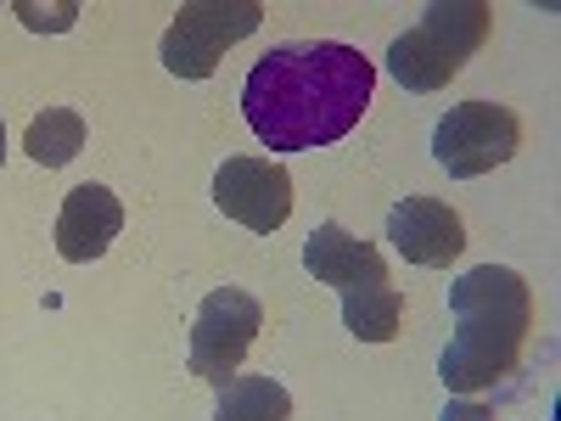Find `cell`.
Here are the masks:
<instances>
[{"label":"cell","mask_w":561,"mask_h":421,"mask_svg":"<svg viewBox=\"0 0 561 421\" xmlns=\"http://www.w3.org/2000/svg\"><path fill=\"white\" fill-rule=\"evenodd\" d=\"M214 203L237 225L270 237L293 219V174L270 158H225L214 174Z\"/></svg>","instance_id":"52a82bcc"},{"label":"cell","mask_w":561,"mask_h":421,"mask_svg":"<svg viewBox=\"0 0 561 421\" xmlns=\"http://www.w3.org/2000/svg\"><path fill=\"white\" fill-rule=\"evenodd\" d=\"M259 332H264V304L242 287H214L192 320V377L225 388Z\"/></svg>","instance_id":"8992f818"},{"label":"cell","mask_w":561,"mask_h":421,"mask_svg":"<svg viewBox=\"0 0 561 421\" xmlns=\"http://www.w3.org/2000/svg\"><path fill=\"white\" fill-rule=\"evenodd\" d=\"M388 242L399 259L410 264H427V270H444L449 259H460L466 248V225L449 203L438 197H404L388 208Z\"/></svg>","instance_id":"ba28073f"},{"label":"cell","mask_w":561,"mask_h":421,"mask_svg":"<svg viewBox=\"0 0 561 421\" xmlns=\"http://www.w3.org/2000/svg\"><path fill=\"white\" fill-rule=\"evenodd\" d=\"M489 23H494V12L483 0H438V7H427L415 18V29H404L388 45V73L404 90H415V96L444 90L489 39Z\"/></svg>","instance_id":"3957f363"},{"label":"cell","mask_w":561,"mask_h":421,"mask_svg":"<svg viewBox=\"0 0 561 421\" xmlns=\"http://www.w3.org/2000/svg\"><path fill=\"white\" fill-rule=\"evenodd\" d=\"M304 270L314 281H325V287H370V281H388V264L382 253L359 242L354 230L343 225H314L309 230V242H304Z\"/></svg>","instance_id":"30bf717a"},{"label":"cell","mask_w":561,"mask_h":421,"mask_svg":"<svg viewBox=\"0 0 561 421\" xmlns=\"http://www.w3.org/2000/svg\"><path fill=\"white\" fill-rule=\"evenodd\" d=\"M264 23L259 0H185L163 34V68L174 79H208L237 39Z\"/></svg>","instance_id":"277c9868"},{"label":"cell","mask_w":561,"mask_h":421,"mask_svg":"<svg viewBox=\"0 0 561 421\" xmlns=\"http://www.w3.org/2000/svg\"><path fill=\"white\" fill-rule=\"evenodd\" d=\"M404 320V298L388 281H370V287H343V326L359 343H393Z\"/></svg>","instance_id":"8fae6325"},{"label":"cell","mask_w":561,"mask_h":421,"mask_svg":"<svg viewBox=\"0 0 561 421\" xmlns=\"http://www.w3.org/2000/svg\"><path fill=\"white\" fill-rule=\"evenodd\" d=\"M214 421H293V394L270 371H259V377H230L219 388Z\"/></svg>","instance_id":"7c38bea8"},{"label":"cell","mask_w":561,"mask_h":421,"mask_svg":"<svg viewBox=\"0 0 561 421\" xmlns=\"http://www.w3.org/2000/svg\"><path fill=\"white\" fill-rule=\"evenodd\" d=\"M438 421H494V410H483V405H472V399H449Z\"/></svg>","instance_id":"9a60e30c"},{"label":"cell","mask_w":561,"mask_h":421,"mask_svg":"<svg viewBox=\"0 0 561 421\" xmlns=\"http://www.w3.org/2000/svg\"><path fill=\"white\" fill-rule=\"evenodd\" d=\"M377 90V62L343 39H287L270 45L242 84V113L259 147L314 152L343 140Z\"/></svg>","instance_id":"6da1fadb"},{"label":"cell","mask_w":561,"mask_h":421,"mask_svg":"<svg viewBox=\"0 0 561 421\" xmlns=\"http://www.w3.org/2000/svg\"><path fill=\"white\" fill-rule=\"evenodd\" d=\"M118 230H124V203L107 192V185L84 180V185H73V192L62 197V214H57V253H62L68 264H90V259H102V253L118 242Z\"/></svg>","instance_id":"9c48e42d"},{"label":"cell","mask_w":561,"mask_h":421,"mask_svg":"<svg viewBox=\"0 0 561 421\" xmlns=\"http://www.w3.org/2000/svg\"><path fill=\"white\" fill-rule=\"evenodd\" d=\"M455 338L438 360V383L449 394H483L500 377H511L523 360V343L534 332V293L517 270L478 264L449 287Z\"/></svg>","instance_id":"7a4b0ae2"},{"label":"cell","mask_w":561,"mask_h":421,"mask_svg":"<svg viewBox=\"0 0 561 421\" xmlns=\"http://www.w3.org/2000/svg\"><path fill=\"white\" fill-rule=\"evenodd\" d=\"M0 163H7V124H0Z\"/></svg>","instance_id":"2e32d148"},{"label":"cell","mask_w":561,"mask_h":421,"mask_svg":"<svg viewBox=\"0 0 561 421\" xmlns=\"http://www.w3.org/2000/svg\"><path fill=\"white\" fill-rule=\"evenodd\" d=\"M517 147H523V124L500 102H460L433 129V158L455 180H478V174L511 163Z\"/></svg>","instance_id":"5b68a950"},{"label":"cell","mask_w":561,"mask_h":421,"mask_svg":"<svg viewBox=\"0 0 561 421\" xmlns=\"http://www.w3.org/2000/svg\"><path fill=\"white\" fill-rule=\"evenodd\" d=\"M18 18H23L28 29H73L79 7L68 0V7H51V12H45V7H34V0H18Z\"/></svg>","instance_id":"5bb4252c"},{"label":"cell","mask_w":561,"mask_h":421,"mask_svg":"<svg viewBox=\"0 0 561 421\" xmlns=\"http://www.w3.org/2000/svg\"><path fill=\"white\" fill-rule=\"evenodd\" d=\"M23 152H28L39 169L73 163V158L84 152V118H79L73 107H45V113L28 124V135H23Z\"/></svg>","instance_id":"4fadbf2b"}]
</instances>
